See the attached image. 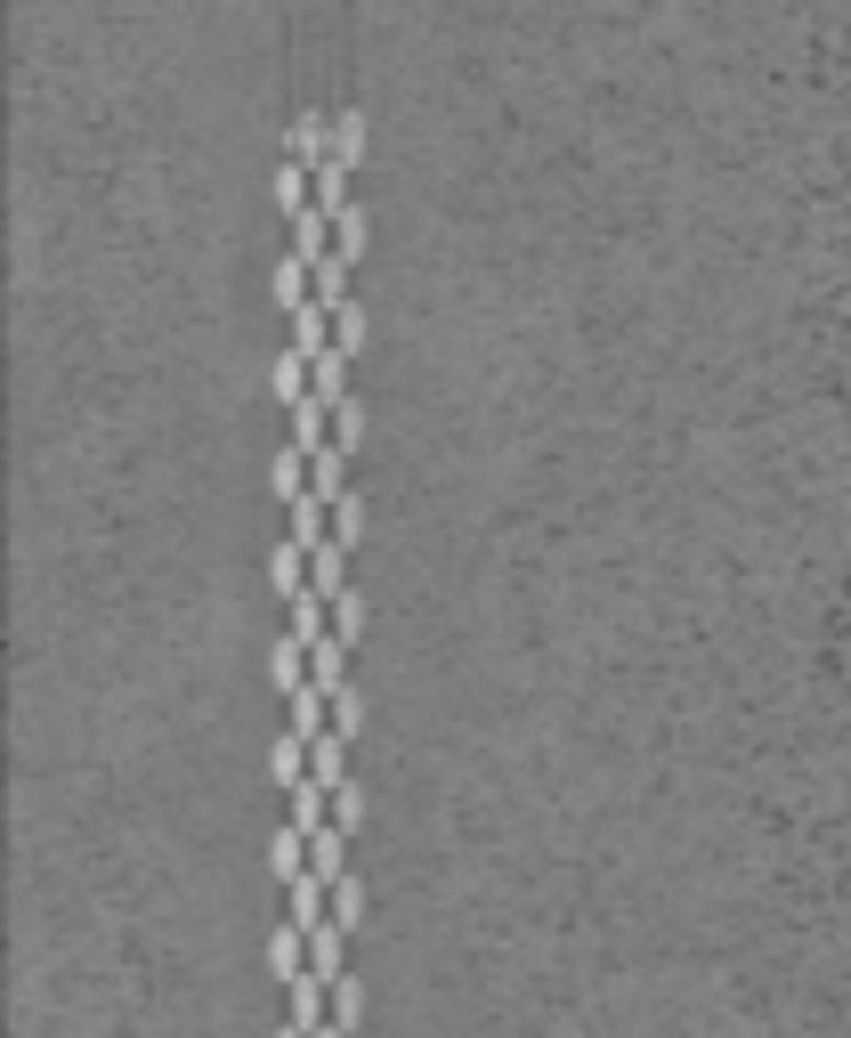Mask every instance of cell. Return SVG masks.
<instances>
[{"label": "cell", "instance_id": "6da1fadb", "mask_svg": "<svg viewBox=\"0 0 851 1038\" xmlns=\"http://www.w3.org/2000/svg\"><path fill=\"white\" fill-rule=\"evenodd\" d=\"M308 681H317L325 698H341V690H349V633H325L317 650H308Z\"/></svg>", "mask_w": 851, "mask_h": 1038}, {"label": "cell", "instance_id": "7a4b0ae2", "mask_svg": "<svg viewBox=\"0 0 851 1038\" xmlns=\"http://www.w3.org/2000/svg\"><path fill=\"white\" fill-rule=\"evenodd\" d=\"M268 958H276V973H284V982H300V973H308V925H276Z\"/></svg>", "mask_w": 851, "mask_h": 1038}, {"label": "cell", "instance_id": "3957f363", "mask_svg": "<svg viewBox=\"0 0 851 1038\" xmlns=\"http://www.w3.org/2000/svg\"><path fill=\"white\" fill-rule=\"evenodd\" d=\"M268 771H276L284 787H300V779H308V738H300V731H284V738H276V755H268Z\"/></svg>", "mask_w": 851, "mask_h": 1038}, {"label": "cell", "instance_id": "277c9868", "mask_svg": "<svg viewBox=\"0 0 851 1038\" xmlns=\"http://www.w3.org/2000/svg\"><path fill=\"white\" fill-rule=\"evenodd\" d=\"M300 868H308V827H284V836H276V877L293 884Z\"/></svg>", "mask_w": 851, "mask_h": 1038}, {"label": "cell", "instance_id": "5b68a950", "mask_svg": "<svg viewBox=\"0 0 851 1038\" xmlns=\"http://www.w3.org/2000/svg\"><path fill=\"white\" fill-rule=\"evenodd\" d=\"M358 1006H365V998H358V982H349V973H341V982H333V1014H341L349 1030H358Z\"/></svg>", "mask_w": 851, "mask_h": 1038}, {"label": "cell", "instance_id": "8992f818", "mask_svg": "<svg viewBox=\"0 0 851 1038\" xmlns=\"http://www.w3.org/2000/svg\"><path fill=\"white\" fill-rule=\"evenodd\" d=\"M358 812H365V803H358V787L341 779V787H333V820H341V827H358Z\"/></svg>", "mask_w": 851, "mask_h": 1038}, {"label": "cell", "instance_id": "52a82bcc", "mask_svg": "<svg viewBox=\"0 0 851 1038\" xmlns=\"http://www.w3.org/2000/svg\"><path fill=\"white\" fill-rule=\"evenodd\" d=\"M333 535H341V544H358V504H349V495L333 504Z\"/></svg>", "mask_w": 851, "mask_h": 1038}, {"label": "cell", "instance_id": "ba28073f", "mask_svg": "<svg viewBox=\"0 0 851 1038\" xmlns=\"http://www.w3.org/2000/svg\"><path fill=\"white\" fill-rule=\"evenodd\" d=\"M333 917H341V925H358V884H349V877L333 884Z\"/></svg>", "mask_w": 851, "mask_h": 1038}, {"label": "cell", "instance_id": "9c48e42d", "mask_svg": "<svg viewBox=\"0 0 851 1038\" xmlns=\"http://www.w3.org/2000/svg\"><path fill=\"white\" fill-rule=\"evenodd\" d=\"M308 1038H349V1023H341V1014H325V1023L308 1030Z\"/></svg>", "mask_w": 851, "mask_h": 1038}, {"label": "cell", "instance_id": "30bf717a", "mask_svg": "<svg viewBox=\"0 0 851 1038\" xmlns=\"http://www.w3.org/2000/svg\"><path fill=\"white\" fill-rule=\"evenodd\" d=\"M276 1038H308V1030H300V1023H284V1030H276Z\"/></svg>", "mask_w": 851, "mask_h": 1038}]
</instances>
